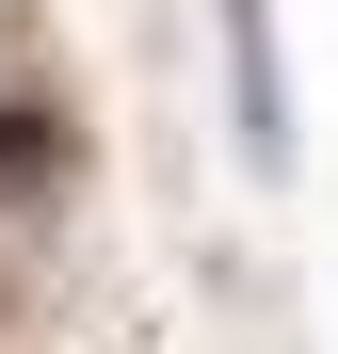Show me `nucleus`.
<instances>
[{"mask_svg":"<svg viewBox=\"0 0 338 354\" xmlns=\"http://www.w3.org/2000/svg\"><path fill=\"white\" fill-rule=\"evenodd\" d=\"M225 81H242V161H290V81H274V0H225Z\"/></svg>","mask_w":338,"mask_h":354,"instance_id":"1","label":"nucleus"},{"mask_svg":"<svg viewBox=\"0 0 338 354\" xmlns=\"http://www.w3.org/2000/svg\"><path fill=\"white\" fill-rule=\"evenodd\" d=\"M48 177H65V113L0 97V194H48Z\"/></svg>","mask_w":338,"mask_h":354,"instance_id":"2","label":"nucleus"}]
</instances>
